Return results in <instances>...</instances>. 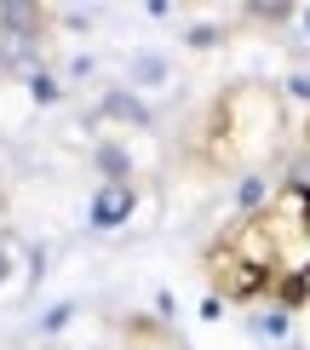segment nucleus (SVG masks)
<instances>
[{
  "instance_id": "nucleus-1",
  "label": "nucleus",
  "mask_w": 310,
  "mask_h": 350,
  "mask_svg": "<svg viewBox=\"0 0 310 350\" xmlns=\"http://www.w3.org/2000/svg\"><path fill=\"white\" fill-rule=\"evenodd\" d=\"M213 126H218V155L224 161H253L282 138V98L270 86H235L213 109Z\"/></svg>"
},
{
  "instance_id": "nucleus-2",
  "label": "nucleus",
  "mask_w": 310,
  "mask_h": 350,
  "mask_svg": "<svg viewBox=\"0 0 310 350\" xmlns=\"http://www.w3.org/2000/svg\"><path fill=\"white\" fill-rule=\"evenodd\" d=\"M213 275H218V299H253L270 287V275L253 270L242 253H230V247H213Z\"/></svg>"
},
{
  "instance_id": "nucleus-3",
  "label": "nucleus",
  "mask_w": 310,
  "mask_h": 350,
  "mask_svg": "<svg viewBox=\"0 0 310 350\" xmlns=\"http://www.w3.org/2000/svg\"><path fill=\"white\" fill-rule=\"evenodd\" d=\"M132 207H138V196H132V184H98L92 196V230H121Z\"/></svg>"
},
{
  "instance_id": "nucleus-4",
  "label": "nucleus",
  "mask_w": 310,
  "mask_h": 350,
  "mask_svg": "<svg viewBox=\"0 0 310 350\" xmlns=\"http://www.w3.org/2000/svg\"><path fill=\"white\" fill-rule=\"evenodd\" d=\"M103 115H109V121H127V126H144V121H150V109H144L132 92H109V98H103Z\"/></svg>"
},
{
  "instance_id": "nucleus-5",
  "label": "nucleus",
  "mask_w": 310,
  "mask_h": 350,
  "mask_svg": "<svg viewBox=\"0 0 310 350\" xmlns=\"http://www.w3.org/2000/svg\"><path fill=\"white\" fill-rule=\"evenodd\" d=\"M98 172H103V184H127L132 178V155L121 150V144H103L98 150Z\"/></svg>"
},
{
  "instance_id": "nucleus-6",
  "label": "nucleus",
  "mask_w": 310,
  "mask_h": 350,
  "mask_svg": "<svg viewBox=\"0 0 310 350\" xmlns=\"http://www.w3.org/2000/svg\"><path fill=\"white\" fill-rule=\"evenodd\" d=\"M132 81H138V86H161V81H167V57L144 52L138 64H132Z\"/></svg>"
},
{
  "instance_id": "nucleus-7",
  "label": "nucleus",
  "mask_w": 310,
  "mask_h": 350,
  "mask_svg": "<svg viewBox=\"0 0 310 350\" xmlns=\"http://www.w3.org/2000/svg\"><path fill=\"white\" fill-rule=\"evenodd\" d=\"M253 333H259V339H287V310H282V304H276V310H259L253 316Z\"/></svg>"
},
{
  "instance_id": "nucleus-8",
  "label": "nucleus",
  "mask_w": 310,
  "mask_h": 350,
  "mask_svg": "<svg viewBox=\"0 0 310 350\" xmlns=\"http://www.w3.org/2000/svg\"><path fill=\"white\" fill-rule=\"evenodd\" d=\"M23 81H29V98H35V104H57V81L47 69H23Z\"/></svg>"
},
{
  "instance_id": "nucleus-9",
  "label": "nucleus",
  "mask_w": 310,
  "mask_h": 350,
  "mask_svg": "<svg viewBox=\"0 0 310 350\" xmlns=\"http://www.w3.org/2000/svg\"><path fill=\"white\" fill-rule=\"evenodd\" d=\"M12 270H18V258H12V241H6V236H0V287H6V282H12Z\"/></svg>"
},
{
  "instance_id": "nucleus-10",
  "label": "nucleus",
  "mask_w": 310,
  "mask_h": 350,
  "mask_svg": "<svg viewBox=\"0 0 310 350\" xmlns=\"http://www.w3.org/2000/svg\"><path fill=\"white\" fill-rule=\"evenodd\" d=\"M305 293H310V270H305Z\"/></svg>"
}]
</instances>
